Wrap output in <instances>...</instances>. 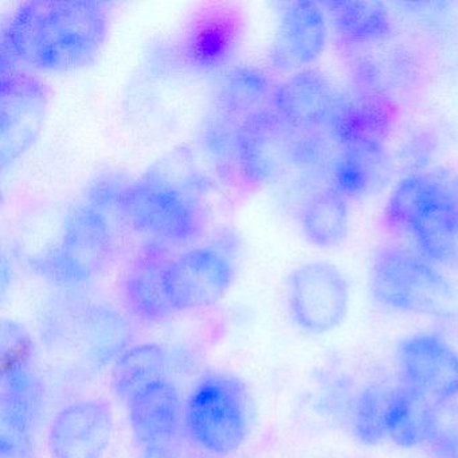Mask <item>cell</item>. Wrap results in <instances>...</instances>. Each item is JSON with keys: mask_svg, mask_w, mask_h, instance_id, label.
Returning a JSON list of instances; mask_svg holds the SVG:
<instances>
[{"mask_svg": "<svg viewBox=\"0 0 458 458\" xmlns=\"http://www.w3.org/2000/svg\"><path fill=\"white\" fill-rule=\"evenodd\" d=\"M242 31L237 10L222 6L205 9L184 30L182 55L194 68L216 71L233 60Z\"/></svg>", "mask_w": 458, "mask_h": 458, "instance_id": "cell-17", "label": "cell"}, {"mask_svg": "<svg viewBox=\"0 0 458 458\" xmlns=\"http://www.w3.org/2000/svg\"><path fill=\"white\" fill-rule=\"evenodd\" d=\"M103 194L106 210L148 238V243L163 248L184 245L205 226L199 183L194 175L176 181L165 170H154L132 182L108 179Z\"/></svg>", "mask_w": 458, "mask_h": 458, "instance_id": "cell-2", "label": "cell"}, {"mask_svg": "<svg viewBox=\"0 0 458 458\" xmlns=\"http://www.w3.org/2000/svg\"><path fill=\"white\" fill-rule=\"evenodd\" d=\"M369 289L377 301L394 310L458 318V281L402 246H383L375 254Z\"/></svg>", "mask_w": 458, "mask_h": 458, "instance_id": "cell-5", "label": "cell"}, {"mask_svg": "<svg viewBox=\"0 0 458 458\" xmlns=\"http://www.w3.org/2000/svg\"><path fill=\"white\" fill-rule=\"evenodd\" d=\"M234 264L224 249L195 246L170 259L165 285L175 312L203 310L216 304L234 281Z\"/></svg>", "mask_w": 458, "mask_h": 458, "instance_id": "cell-12", "label": "cell"}, {"mask_svg": "<svg viewBox=\"0 0 458 458\" xmlns=\"http://www.w3.org/2000/svg\"><path fill=\"white\" fill-rule=\"evenodd\" d=\"M55 331L65 334L71 352L81 363L101 369L128 350L131 327L127 318L111 305L72 300L55 313Z\"/></svg>", "mask_w": 458, "mask_h": 458, "instance_id": "cell-10", "label": "cell"}, {"mask_svg": "<svg viewBox=\"0 0 458 458\" xmlns=\"http://www.w3.org/2000/svg\"><path fill=\"white\" fill-rule=\"evenodd\" d=\"M391 176L385 148H343L335 162L334 189L345 199L379 191Z\"/></svg>", "mask_w": 458, "mask_h": 458, "instance_id": "cell-22", "label": "cell"}, {"mask_svg": "<svg viewBox=\"0 0 458 458\" xmlns=\"http://www.w3.org/2000/svg\"><path fill=\"white\" fill-rule=\"evenodd\" d=\"M340 100L323 72L304 69L276 85L270 106L292 127L315 132L328 127Z\"/></svg>", "mask_w": 458, "mask_h": 458, "instance_id": "cell-16", "label": "cell"}, {"mask_svg": "<svg viewBox=\"0 0 458 458\" xmlns=\"http://www.w3.org/2000/svg\"><path fill=\"white\" fill-rule=\"evenodd\" d=\"M111 214L85 198L69 211L60 240L37 267L61 285H84L100 277L114 259Z\"/></svg>", "mask_w": 458, "mask_h": 458, "instance_id": "cell-7", "label": "cell"}, {"mask_svg": "<svg viewBox=\"0 0 458 458\" xmlns=\"http://www.w3.org/2000/svg\"><path fill=\"white\" fill-rule=\"evenodd\" d=\"M300 224L302 234L313 246L336 248L347 238L350 229L348 199L334 187L321 190L305 203Z\"/></svg>", "mask_w": 458, "mask_h": 458, "instance_id": "cell-25", "label": "cell"}, {"mask_svg": "<svg viewBox=\"0 0 458 458\" xmlns=\"http://www.w3.org/2000/svg\"><path fill=\"white\" fill-rule=\"evenodd\" d=\"M141 458H179V454L175 447L170 445V446L152 447V449L144 450V455Z\"/></svg>", "mask_w": 458, "mask_h": 458, "instance_id": "cell-29", "label": "cell"}, {"mask_svg": "<svg viewBox=\"0 0 458 458\" xmlns=\"http://www.w3.org/2000/svg\"><path fill=\"white\" fill-rule=\"evenodd\" d=\"M328 42V18L320 4L299 0L289 4L270 45V66L280 73H297L318 60Z\"/></svg>", "mask_w": 458, "mask_h": 458, "instance_id": "cell-15", "label": "cell"}, {"mask_svg": "<svg viewBox=\"0 0 458 458\" xmlns=\"http://www.w3.org/2000/svg\"><path fill=\"white\" fill-rule=\"evenodd\" d=\"M428 445L434 458H458V423L446 425L439 412L438 425Z\"/></svg>", "mask_w": 458, "mask_h": 458, "instance_id": "cell-28", "label": "cell"}, {"mask_svg": "<svg viewBox=\"0 0 458 458\" xmlns=\"http://www.w3.org/2000/svg\"><path fill=\"white\" fill-rule=\"evenodd\" d=\"M108 6L90 0H31L18 7L2 36V66L69 73L92 65L106 45Z\"/></svg>", "mask_w": 458, "mask_h": 458, "instance_id": "cell-1", "label": "cell"}, {"mask_svg": "<svg viewBox=\"0 0 458 458\" xmlns=\"http://www.w3.org/2000/svg\"><path fill=\"white\" fill-rule=\"evenodd\" d=\"M128 412L133 437L143 450L170 446L183 426L181 394L167 377L139 391L128 402Z\"/></svg>", "mask_w": 458, "mask_h": 458, "instance_id": "cell-19", "label": "cell"}, {"mask_svg": "<svg viewBox=\"0 0 458 458\" xmlns=\"http://www.w3.org/2000/svg\"><path fill=\"white\" fill-rule=\"evenodd\" d=\"M393 391V387L372 386L356 396L351 422L353 434L361 444L372 446L387 438V412Z\"/></svg>", "mask_w": 458, "mask_h": 458, "instance_id": "cell-27", "label": "cell"}, {"mask_svg": "<svg viewBox=\"0 0 458 458\" xmlns=\"http://www.w3.org/2000/svg\"><path fill=\"white\" fill-rule=\"evenodd\" d=\"M114 411L104 399L73 402L55 414L47 431L53 458H103L114 437Z\"/></svg>", "mask_w": 458, "mask_h": 458, "instance_id": "cell-14", "label": "cell"}, {"mask_svg": "<svg viewBox=\"0 0 458 458\" xmlns=\"http://www.w3.org/2000/svg\"><path fill=\"white\" fill-rule=\"evenodd\" d=\"M33 343L13 321L2 326L0 455L34 458L36 433L44 407V386L31 363Z\"/></svg>", "mask_w": 458, "mask_h": 458, "instance_id": "cell-4", "label": "cell"}, {"mask_svg": "<svg viewBox=\"0 0 458 458\" xmlns=\"http://www.w3.org/2000/svg\"><path fill=\"white\" fill-rule=\"evenodd\" d=\"M50 90L39 77L14 66L0 72V163L6 170L36 143L49 109Z\"/></svg>", "mask_w": 458, "mask_h": 458, "instance_id": "cell-9", "label": "cell"}, {"mask_svg": "<svg viewBox=\"0 0 458 458\" xmlns=\"http://www.w3.org/2000/svg\"><path fill=\"white\" fill-rule=\"evenodd\" d=\"M393 117V106L385 98L364 93L342 98L328 127L343 148H385Z\"/></svg>", "mask_w": 458, "mask_h": 458, "instance_id": "cell-20", "label": "cell"}, {"mask_svg": "<svg viewBox=\"0 0 458 458\" xmlns=\"http://www.w3.org/2000/svg\"><path fill=\"white\" fill-rule=\"evenodd\" d=\"M168 261L163 246L148 243L123 273L120 299L128 312L141 321L160 323L175 313L165 285Z\"/></svg>", "mask_w": 458, "mask_h": 458, "instance_id": "cell-18", "label": "cell"}, {"mask_svg": "<svg viewBox=\"0 0 458 458\" xmlns=\"http://www.w3.org/2000/svg\"><path fill=\"white\" fill-rule=\"evenodd\" d=\"M336 33L350 44H377L391 36L393 23L387 6L366 0L320 2Z\"/></svg>", "mask_w": 458, "mask_h": 458, "instance_id": "cell-21", "label": "cell"}, {"mask_svg": "<svg viewBox=\"0 0 458 458\" xmlns=\"http://www.w3.org/2000/svg\"><path fill=\"white\" fill-rule=\"evenodd\" d=\"M385 222L390 229L409 233L428 261L457 262V171L431 168L402 179L388 198Z\"/></svg>", "mask_w": 458, "mask_h": 458, "instance_id": "cell-3", "label": "cell"}, {"mask_svg": "<svg viewBox=\"0 0 458 458\" xmlns=\"http://www.w3.org/2000/svg\"><path fill=\"white\" fill-rule=\"evenodd\" d=\"M402 385L434 406L458 395V353L444 337L417 334L402 340L396 352Z\"/></svg>", "mask_w": 458, "mask_h": 458, "instance_id": "cell-13", "label": "cell"}, {"mask_svg": "<svg viewBox=\"0 0 458 458\" xmlns=\"http://www.w3.org/2000/svg\"><path fill=\"white\" fill-rule=\"evenodd\" d=\"M313 132L292 127L270 108L238 123L233 168L248 186L261 187L280 179L294 165L315 159Z\"/></svg>", "mask_w": 458, "mask_h": 458, "instance_id": "cell-6", "label": "cell"}, {"mask_svg": "<svg viewBox=\"0 0 458 458\" xmlns=\"http://www.w3.org/2000/svg\"><path fill=\"white\" fill-rule=\"evenodd\" d=\"M288 302L292 318L302 331L327 334L347 318L350 286L336 265L307 262L289 276Z\"/></svg>", "mask_w": 458, "mask_h": 458, "instance_id": "cell-11", "label": "cell"}, {"mask_svg": "<svg viewBox=\"0 0 458 458\" xmlns=\"http://www.w3.org/2000/svg\"><path fill=\"white\" fill-rule=\"evenodd\" d=\"M276 85L269 73L256 66L234 69L219 92V116L238 124L249 114L270 108Z\"/></svg>", "mask_w": 458, "mask_h": 458, "instance_id": "cell-24", "label": "cell"}, {"mask_svg": "<svg viewBox=\"0 0 458 458\" xmlns=\"http://www.w3.org/2000/svg\"><path fill=\"white\" fill-rule=\"evenodd\" d=\"M250 404L245 386L225 374L195 385L184 404L183 428L192 445L213 455L237 452L248 438Z\"/></svg>", "mask_w": 458, "mask_h": 458, "instance_id": "cell-8", "label": "cell"}, {"mask_svg": "<svg viewBox=\"0 0 458 458\" xmlns=\"http://www.w3.org/2000/svg\"><path fill=\"white\" fill-rule=\"evenodd\" d=\"M167 367V352L160 345L140 344L128 348L117 359L112 371L114 395L128 403L139 391L165 379Z\"/></svg>", "mask_w": 458, "mask_h": 458, "instance_id": "cell-26", "label": "cell"}, {"mask_svg": "<svg viewBox=\"0 0 458 458\" xmlns=\"http://www.w3.org/2000/svg\"><path fill=\"white\" fill-rule=\"evenodd\" d=\"M439 409L403 386L394 387L387 412V437L402 447L428 444L436 433Z\"/></svg>", "mask_w": 458, "mask_h": 458, "instance_id": "cell-23", "label": "cell"}]
</instances>
